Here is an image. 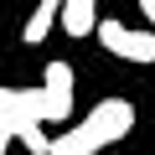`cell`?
<instances>
[{
	"mask_svg": "<svg viewBox=\"0 0 155 155\" xmlns=\"http://www.w3.org/2000/svg\"><path fill=\"white\" fill-rule=\"evenodd\" d=\"M11 140H16V119H11L5 109H0V155L11 150Z\"/></svg>",
	"mask_w": 155,
	"mask_h": 155,
	"instance_id": "obj_6",
	"label": "cell"
},
{
	"mask_svg": "<svg viewBox=\"0 0 155 155\" xmlns=\"http://www.w3.org/2000/svg\"><path fill=\"white\" fill-rule=\"evenodd\" d=\"M41 88H47V124H62L72 114V67L67 62H47Z\"/></svg>",
	"mask_w": 155,
	"mask_h": 155,
	"instance_id": "obj_3",
	"label": "cell"
},
{
	"mask_svg": "<svg viewBox=\"0 0 155 155\" xmlns=\"http://www.w3.org/2000/svg\"><path fill=\"white\" fill-rule=\"evenodd\" d=\"M93 36L104 41V52H114L124 62H155V31H134L124 21H98Z\"/></svg>",
	"mask_w": 155,
	"mask_h": 155,
	"instance_id": "obj_2",
	"label": "cell"
},
{
	"mask_svg": "<svg viewBox=\"0 0 155 155\" xmlns=\"http://www.w3.org/2000/svg\"><path fill=\"white\" fill-rule=\"evenodd\" d=\"M62 31L67 36H93L98 31V0H62Z\"/></svg>",
	"mask_w": 155,
	"mask_h": 155,
	"instance_id": "obj_5",
	"label": "cell"
},
{
	"mask_svg": "<svg viewBox=\"0 0 155 155\" xmlns=\"http://www.w3.org/2000/svg\"><path fill=\"white\" fill-rule=\"evenodd\" d=\"M52 26H62V0H36V11L26 16L21 41H26V47H41V41L52 36Z\"/></svg>",
	"mask_w": 155,
	"mask_h": 155,
	"instance_id": "obj_4",
	"label": "cell"
},
{
	"mask_svg": "<svg viewBox=\"0 0 155 155\" xmlns=\"http://www.w3.org/2000/svg\"><path fill=\"white\" fill-rule=\"evenodd\" d=\"M129 129H134V104L129 98H104V104H93L83 119H78L67 134H57L47 155H98L104 145H119Z\"/></svg>",
	"mask_w": 155,
	"mask_h": 155,
	"instance_id": "obj_1",
	"label": "cell"
},
{
	"mask_svg": "<svg viewBox=\"0 0 155 155\" xmlns=\"http://www.w3.org/2000/svg\"><path fill=\"white\" fill-rule=\"evenodd\" d=\"M134 5H140V16H145V21L155 26V0H134Z\"/></svg>",
	"mask_w": 155,
	"mask_h": 155,
	"instance_id": "obj_7",
	"label": "cell"
}]
</instances>
